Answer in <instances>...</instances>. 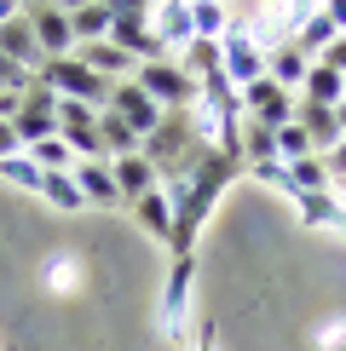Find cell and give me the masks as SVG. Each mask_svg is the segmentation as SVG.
I'll return each mask as SVG.
<instances>
[{
	"mask_svg": "<svg viewBox=\"0 0 346 351\" xmlns=\"http://www.w3.org/2000/svg\"><path fill=\"white\" fill-rule=\"evenodd\" d=\"M35 81L47 86L52 98H69V104H86V110H104V104H110V81H98L76 52H69V58H52V64H41Z\"/></svg>",
	"mask_w": 346,
	"mask_h": 351,
	"instance_id": "1",
	"label": "cell"
},
{
	"mask_svg": "<svg viewBox=\"0 0 346 351\" xmlns=\"http://www.w3.org/2000/svg\"><path fill=\"white\" fill-rule=\"evenodd\" d=\"M110 47H122L133 64H162L168 58V47L156 40V29H150V6H133V0L110 6Z\"/></svg>",
	"mask_w": 346,
	"mask_h": 351,
	"instance_id": "2",
	"label": "cell"
},
{
	"mask_svg": "<svg viewBox=\"0 0 346 351\" xmlns=\"http://www.w3.org/2000/svg\"><path fill=\"white\" fill-rule=\"evenodd\" d=\"M191 288H196V254H173L162 282V334L173 346H185V328H191Z\"/></svg>",
	"mask_w": 346,
	"mask_h": 351,
	"instance_id": "3",
	"label": "cell"
},
{
	"mask_svg": "<svg viewBox=\"0 0 346 351\" xmlns=\"http://www.w3.org/2000/svg\"><path fill=\"white\" fill-rule=\"evenodd\" d=\"M133 81H139V93L150 98L156 110H185V104H196V81L185 75L179 58H162V64H139V69H133Z\"/></svg>",
	"mask_w": 346,
	"mask_h": 351,
	"instance_id": "4",
	"label": "cell"
},
{
	"mask_svg": "<svg viewBox=\"0 0 346 351\" xmlns=\"http://www.w3.org/2000/svg\"><path fill=\"white\" fill-rule=\"evenodd\" d=\"M58 138L69 144V156H76V162H104V138H98V110L58 98Z\"/></svg>",
	"mask_w": 346,
	"mask_h": 351,
	"instance_id": "5",
	"label": "cell"
},
{
	"mask_svg": "<svg viewBox=\"0 0 346 351\" xmlns=\"http://www.w3.org/2000/svg\"><path fill=\"white\" fill-rule=\"evenodd\" d=\"M12 138H18V150H29V144H41V138H58V98L41 81L23 93V110L12 115Z\"/></svg>",
	"mask_w": 346,
	"mask_h": 351,
	"instance_id": "6",
	"label": "cell"
},
{
	"mask_svg": "<svg viewBox=\"0 0 346 351\" xmlns=\"http://www.w3.org/2000/svg\"><path fill=\"white\" fill-rule=\"evenodd\" d=\"M237 104H242V121H260V127H271V133H277L283 121H295V93H283V86L266 81V75L254 86H242Z\"/></svg>",
	"mask_w": 346,
	"mask_h": 351,
	"instance_id": "7",
	"label": "cell"
},
{
	"mask_svg": "<svg viewBox=\"0 0 346 351\" xmlns=\"http://www.w3.org/2000/svg\"><path fill=\"white\" fill-rule=\"evenodd\" d=\"M23 18H29L35 47H41V64L76 52V35H69V6H23Z\"/></svg>",
	"mask_w": 346,
	"mask_h": 351,
	"instance_id": "8",
	"label": "cell"
},
{
	"mask_svg": "<svg viewBox=\"0 0 346 351\" xmlns=\"http://www.w3.org/2000/svg\"><path fill=\"white\" fill-rule=\"evenodd\" d=\"M104 110H110L122 127H133V133H139V144L150 138L156 127H162V115H168V110H156L150 98L139 93V81H115V86H110V104H104Z\"/></svg>",
	"mask_w": 346,
	"mask_h": 351,
	"instance_id": "9",
	"label": "cell"
},
{
	"mask_svg": "<svg viewBox=\"0 0 346 351\" xmlns=\"http://www.w3.org/2000/svg\"><path fill=\"white\" fill-rule=\"evenodd\" d=\"M220 69H225V81L242 93V86H254L260 75H266V52H260L242 29H231V35L220 40Z\"/></svg>",
	"mask_w": 346,
	"mask_h": 351,
	"instance_id": "10",
	"label": "cell"
},
{
	"mask_svg": "<svg viewBox=\"0 0 346 351\" xmlns=\"http://www.w3.org/2000/svg\"><path fill=\"white\" fill-rule=\"evenodd\" d=\"M150 29H156V40L173 52H191L196 47V29H191V6L185 0H168V6H150Z\"/></svg>",
	"mask_w": 346,
	"mask_h": 351,
	"instance_id": "11",
	"label": "cell"
},
{
	"mask_svg": "<svg viewBox=\"0 0 346 351\" xmlns=\"http://www.w3.org/2000/svg\"><path fill=\"white\" fill-rule=\"evenodd\" d=\"M306 69H312V58L295 47V40H283V47H271L266 52V81H277L283 93H295L300 98V81H306Z\"/></svg>",
	"mask_w": 346,
	"mask_h": 351,
	"instance_id": "12",
	"label": "cell"
},
{
	"mask_svg": "<svg viewBox=\"0 0 346 351\" xmlns=\"http://www.w3.org/2000/svg\"><path fill=\"white\" fill-rule=\"evenodd\" d=\"M76 184L86 208H122V190H115L110 162H76Z\"/></svg>",
	"mask_w": 346,
	"mask_h": 351,
	"instance_id": "13",
	"label": "cell"
},
{
	"mask_svg": "<svg viewBox=\"0 0 346 351\" xmlns=\"http://www.w3.org/2000/svg\"><path fill=\"white\" fill-rule=\"evenodd\" d=\"M110 173H115V190H122V202H127V208H133L139 196H150V190L162 184V179H156V167L144 162V156H115V162H110Z\"/></svg>",
	"mask_w": 346,
	"mask_h": 351,
	"instance_id": "14",
	"label": "cell"
},
{
	"mask_svg": "<svg viewBox=\"0 0 346 351\" xmlns=\"http://www.w3.org/2000/svg\"><path fill=\"white\" fill-rule=\"evenodd\" d=\"M295 121H300V133L312 138V150H335L341 144V127H335V110H323V104H306V98H295Z\"/></svg>",
	"mask_w": 346,
	"mask_h": 351,
	"instance_id": "15",
	"label": "cell"
},
{
	"mask_svg": "<svg viewBox=\"0 0 346 351\" xmlns=\"http://www.w3.org/2000/svg\"><path fill=\"white\" fill-rule=\"evenodd\" d=\"M0 58H6V64H18V69H29V75L41 69V47H35V35H29V18H23V12L0 29Z\"/></svg>",
	"mask_w": 346,
	"mask_h": 351,
	"instance_id": "16",
	"label": "cell"
},
{
	"mask_svg": "<svg viewBox=\"0 0 346 351\" xmlns=\"http://www.w3.org/2000/svg\"><path fill=\"white\" fill-rule=\"evenodd\" d=\"M133 219H139V230H144V237L173 242V202L162 196V184H156L150 196H139V202H133Z\"/></svg>",
	"mask_w": 346,
	"mask_h": 351,
	"instance_id": "17",
	"label": "cell"
},
{
	"mask_svg": "<svg viewBox=\"0 0 346 351\" xmlns=\"http://www.w3.org/2000/svg\"><path fill=\"white\" fill-rule=\"evenodd\" d=\"M300 98H306V104L335 110L341 98H346V75H335V69H323V64H312V69H306V81H300Z\"/></svg>",
	"mask_w": 346,
	"mask_h": 351,
	"instance_id": "18",
	"label": "cell"
},
{
	"mask_svg": "<svg viewBox=\"0 0 346 351\" xmlns=\"http://www.w3.org/2000/svg\"><path fill=\"white\" fill-rule=\"evenodd\" d=\"M69 35L76 47H93V40H110V6H69Z\"/></svg>",
	"mask_w": 346,
	"mask_h": 351,
	"instance_id": "19",
	"label": "cell"
},
{
	"mask_svg": "<svg viewBox=\"0 0 346 351\" xmlns=\"http://www.w3.org/2000/svg\"><path fill=\"white\" fill-rule=\"evenodd\" d=\"M41 202L58 213H86V202H81V184H76V167L69 173H47V184H41Z\"/></svg>",
	"mask_w": 346,
	"mask_h": 351,
	"instance_id": "20",
	"label": "cell"
},
{
	"mask_svg": "<svg viewBox=\"0 0 346 351\" xmlns=\"http://www.w3.org/2000/svg\"><path fill=\"white\" fill-rule=\"evenodd\" d=\"M191 29H196V40L220 47V40L231 35V12L220 6V0H196V6H191Z\"/></svg>",
	"mask_w": 346,
	"mask_h": 351,
	"instance_id": "21",
	"label": "cell"
},
{
	"mask_svg": "<svg viewBox=\"0 0 346 351\" xmlns=\"http://www.w3.org/2000/svg\"><path fill=\"white\" fill-rule=\"evenodd\" d=\"M295 213H300V225H335L341 230V202H335V190H312V196H295Z\"/></svg>",
	"mask_w": 346,
	"mask_h": 351,
	"instance_id": "22",
	"label": "cell"
},
{
	"mask_svg": "<svg viewBox=\"0 0 346 351\" xmlns=\"http://www.w3.org/2000/svg\"><path fill=\"white\" fill-rule=\"evenodd\" d=\"M0 179H6V184H18L23 196H41V184H47V173H41L35 162H29L23 150H12V156H0Z\"/></svg>",
	"mask_w": 346,
	"mask_h": 351,
	"instance_id": "23",
	"label": "cell"
},
{
	"mask_svg": "<svg viewBox=\"0 0 346 351\" xmlns=\"http://www.w3.org/2000/svg\"><path fill=\"white\" fill-rule=\"evenodd\" d=\"M98 138H104V162H115V156H139V133L122 127L110 110H98Z\"/></svg>",
	"mask_w": 346,
	"mask_h": 351,
	"instance_id": "24",
	"label": "cell"
},
{
	"mask_svg": "<svg viewBox=\"0 0 346 351\" xmlns=\"http://www.w3.org/2000/svg\"><path fill=\"white\" fill-rule=\"evenodd\" d=\"M329 40H341V29H335V23H329V12H323V6H317V12H312V18H306V29H300V35H295V47H300V52H306V58H317V52H323V47H329Z\"/></svg>",
	"mask_w": 346,
	"mask_h": 351,
	"instance_id": "25",
	"label": "cell"
},
{
	"mask_svg": "<svg viewBox=\"0 0 346 351\" xmlns=\"http://www.w3.org/2000/svg\"><path fill=\"white\" fill-rule=\"evenodd\" d=\"M242 156L260 167V162H277V133L271 127H260V121H242Z\"/></svg>",
	"mask_w": 346,
	"mask_h": 351,
	"instance_id": "26",
	"label": "cell"
},
{
	"mask_svg": "<svg viewBox=\"0 0 346 351\" xmlns=\"http://www.w3.org/2000/svg\"><path fill=\"white\" fill-rule=\"evenodd\" d=\"M306 156H312V138L300 133V121H283L277 127V162L295 167V162H306Z\"/></svg>",
	"mask_w": 346,
	"mask_h": 351,
	"instance_id": "27",
	"label": "cell"
},
{
	"mask_svg": "<svg viewBox=\"0 0 346 351\" xmlns=\"http://www.w3.org/2000/svg\"><path fill=\"white\" fill-rule=\"evenodd\" d=\"M312 64H323V69H335V75H346V35H341V40H329V47L317 52Z\"/></svg>",
	"mask_w": 346,
	"mask_h": 351,
	"instance_id": "28",
	"label": "cell"
},
{
	"mask_svg": "<svg viewBox=\"0 0 346 351\" xmlns=\"http://www.w3.org/2000/svg\"><path fill=\"white\" fill-rule=\"evenodd\" d=\"M254 179H260V184H271V190H283V196H288V167H283V162H260V167H254Z\"/></svg>",
	"mask_w": 346,
	"mask_h": 351,
	"instance_id": "29",
	"label": "cell"
},
{
	"mask_svg": "<svg viewBox=\"0 0 346 351\" xmlns=\"http://www.w3.org/2000/svg\"><path fill=\"white\" fill-rule=\"evenodd\" d=\"M6 86H18V93H29V86H35V75H29V69H18V64H6V58H0V93H6Z\"/></svg>",
	"mask_w": 346,
	"mask_h": 351,
	"instance_id": "30",
	"label": "cell"
},
{
	"mask_svg": "<svg viewBox=\"0 0 346 351\" xmlns=\"http://www.w3.org/2000/svg\"><path fill=\"white\" fill-rule=\"evenodd\" d=\"M23 110V93L18 86H6V93H0V127H12V115Z\"/></svg>",
	"mask_w": 346,
	"mask_h": 351,
	"instance_id": "31",
	"label": "cell"
},
{
	"mask_svg": "<svg viewBox=\"0 0 346 351\" xmlns=\"http://www.w3.org/2000/svg\"><path fill=\"white\" fill-rule=\"evenodd\" d=\"M323 167H329V179H346V138L335 144V150L323 156Z\"/></svg>",
	"mask_w": 346,
	"mask_h": 351,
	"instance_id": "32",
	"label": "cell"
},
{
	"mask_svg": "<svg viewBox=\"0 0 346 351\" xmlns=\"http://www.w3.org/2000/svg\"><path fill=\"white\" fill-rule=\"evenodd\" d=\"M185 351H214V317H208V323H202V328H196V340H191V346H185Z\"/></svg>",
	"mask_w": 346,
	"mask_h": 351,
	"instance_id": "33",
	"label": "cell"
},
{
	"mask_svg": "<svg viewBox=\"0 0 346 351\" xmlns=\"http://www.w3.org/2000/svg\"><path fill=\"white\" fill-rule=\"evenodd\" d=\"M18 12H23V6H12V0H0V29H6L12 18H18Z\"/></svg>",
	"mask_w": 346,
	"mask_h": 351,
	"instance_id": "34",
	"label": "cell"
},
{
	"mask_svg": "<svg viewBox=\"0 0 346 351\" xmlns=\"http://www.w3.org/2000/svg\"><path fill=\"white\" fill-rule=\"evenodd\" d=\"M18 150V138H12V127H0V156H12Z\"/></svg>",
	"mask_w": 346,
	"mask_h": 351,
	"instance_id": "35",
	"label": "cell"
}]
</instances>
